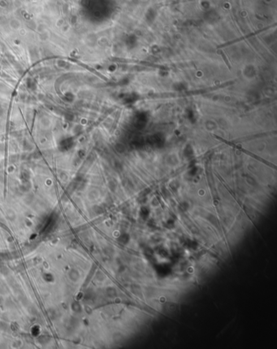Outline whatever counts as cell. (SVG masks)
<instances>
[{"instance_id": "obj_1", "label": "cell", "mask_w": 277, "mask_h": 349, "mask_svg": "<svg viewBox=\"0 0 277 349\" xmlns=\"http://www.w3.org/2000/svg\"><path fill=\"white\" fill-rule=\"evenodd\" d=\"M221 55H222V57H223V60H224V62L226 63V64H227V66L228 67L229 69H231V67H230V64H229V63H228V59H227V57H226V55H225V54H224L223 51H221Z\"/></svg>"}]
</instances>
